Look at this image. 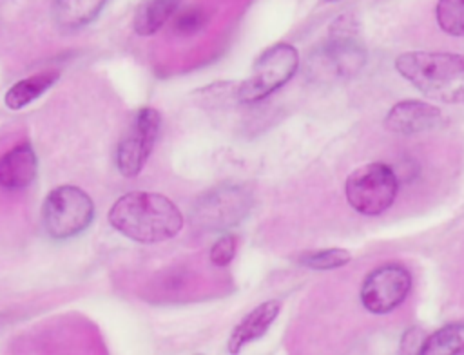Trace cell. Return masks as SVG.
<instances>
[{"label": "cell", "instance_id": "6da1fadb", "mask_svg": "<svg viewBox=\"0 0 464 355\" xmlns=\"http://www.w3.org/2000/svg\"><path fill=\"white\" fill-rule=\"evenodd\" d=\"M107 219L121 235L143 245L172 239L183 228V214L174 201L145 190H132L118 197Z\"/></svg>", "mask_w": 464, "mask_h": 355}, {"label": "cell", "instance_id": "7a4b0ae2", "mask_svg": "<svg viewBox=\"0 0 464 355\" xmlns=\"http://www.w3.org/2000/svg\"><path fill=\"white\" fill-rule=\"evenodd\" d=\"M395 69L424 96L464 103V54L410 51L395 58Z\"/></svg>", "mask_w": 464, "mask_h": 355}, {"label": "cell", "instance_id": "3957f363", "mask_svg": "<svg viewBox=\"0 0 464 355\" xmlns=\"http://www.w3.org/2000/svg\"><path fill=\"white\" fill-rule=\"evenodd\" d=\"M92 219L94 203L80 187H56L44 199L42 223L53 239H71L89 228Z\"/></svg>", "mask_w": 464, "mask_h": 355}, {"label": "cell", "instance_id": "277c9868", "mask_svg": "<svg viewBox=\"0 0 464 355\" xmlns=\"http://www.w3.org/2000/svg\"><path fill=\"white\" fill-rule=\"evenodd\" d=\"M397 188L399 181L392 167L384 163H366L348 176L344 196L355 212L379 216L392 206Z\"/></svg>", "mask_w": 464, "mask_h": 355}, {"label": "cell", "instance_id": "5b68a950", "mask_svg": "<svg viewBox=\"0 0 464 355\" xmlns=\"http://www.w3.org/2000/svg\"><path fill=\"white\" fill-rule=\"evenodd\" d=\"M299 53L290 43H276L261 53L256 60L250 76L241 83L237 98L243 103L265 100L281 89L297 71Z\"/></svg>", "mask_w": 464, "mask_h": 355}, {"label": "cell", "instance_id": "8992f818", "mask_svg": "<svg viewBox=\"0 0 464 355\" xmlns=\"http://www.w3.org/2000/svg\"><path fill=\"white\" fill-rule=\"evenodd\" d=\"M160 129L161 116L156 109L141 107L136 110L116 149V167L121 176L136 178L143 170L160 136Z\"/></svg>", "mask_w": 464, "mask_h": 355}, {"label": "cell", "instance_id": "52a82bcc", "mask_svg": "<svg viewBox=\"0 0 464 355\" xmlns=\"http://www.w3.org/2000/svg\"><path fill=\"white\" fill-rule=\"evenodd\" d=\"M250 194L236 185L218 187L201 196L192 206V225L203 230H225L237 225L250 210Z\"/></svg>", "mask_w": 464, "mask_h": 355}, {"label": "cell", "instance_id": "ba28073f", "mask_svg": "<svg viewBox=\"0 0 464 355\" xmlns=\"http://www.w3.org/2000/svg\"><path fill=\"white\" fill-rule=\"evenodd\" d=\"M411 275L402 264H384L372 270L361 286L362 306L377 315L395 310L410 293Z\"/></svg>", "mask_w": 464, "mask_h": 355}, {"label": "cell", "instance_id": "9c48e42d", "mask_svg": "<svg viewBox=\"0 0 464 355\" xmlns=\"http://www.w3.org/2000/svg\"><path fill=\"white\" fill-rule=\"evenodd\" d=\"M440 123H442L440 109L422 100L399 101L388 110L384 118V127L402 136L426 132L439 127Z\"/></svg>", "mask_w": 464, "mask_h": 355}, {"label": "cell", "instance_id": "30bf717a", "mask_svg": "<svg viewBox=\"0 0 464 355\" xmlns=\"http://www.w3.org/2000/svg\"><path fill=\"white\" fill-rule=\"evenodd\" d=\"M352 24H341V18L332 24L330 38L326 45V53L330 58V63L334 69L343 76H352L359 69H362L366 54L364 47L359 42V36L355 34Z\"/></svg>", "mask_w": 464, "mask_h": 355}, {"label": "cell", "instance_id": "8fae6325", "mask_svg": "<svg viewBox=\"0 0 464 355\" xmlns=\"http://www.w3.org/2000/svg\"><path fill=\"white\" fill-rule=\"evenodd\" d=\"M38 172V159L29 141H22L0 156V187L20 190L29 187Z\"/></svg>", "mask_w": 464, "mask_h": 355}, {"label": "cell", "instance_id": "7c38bea8", "mask_svg": "<svg viewBox=\"0 0 464 355\" xmlns=\"http://www.w3.org/2000/svg\"><path fill=\"white\" fill-rule=\"evenodd\" d=\"M281 302L279 301H265L257 304L254 310H250L232 330L227 348L230 353H237L243 346H246L252 341H257L263 337L276 317L279 315Z\"/></svg>", "mask_w": 464, "mask_h": 355}, {"label": "cell", "instance_id": "4fadbf2b", "mask_svg": "<svg viewBox=\"0 0 464 355\" xmlns=\"http://www.w3.org/2000/svg\"><path fill=\"white\" fill-rule=\"evenodd\" d=\"M107 0H54L53 16L63 29H80L98 18Z\"/></svg>", "mask_w": 464, "mask_h": 355}, {"label": "cell", "instance_id": "5bb4252c", "mask_svg": "<svg viewBox=\"0 0 464 355\" xmlns=\"http://www.w3.org/2000/svg\"><path fill=\"white\" fill-rule=\"evenodd\" d=\"M181 0H143L132 18V29L140 36L158 33L179 9Z\"/></svg>", "mask_w": 464, "mask_h": 355}, {"label": "cell", "instance_id": "9a60e30c", "mask_svg": "<svg viewBox=\"0 0 464 355\" xmlns=\"http://www.w3.org/2000/svg\"><path fill=\"white\" fill-rule=\"evenodd\" d=\"M58 72L56 71H44L33 76H27L20 82H16L7 92H5V105L11 110H18L25 105H29L31 101H34L36 98H40L47 89H51L56 80H58Z\"/></svg>", "mask_w": 464, "mask_h": 355}, {"label": "cell", "instance_id": "2e32d148", "mask_svg": "<svg viewBox=\"0 0 464 355\" xmlns=\"http://www.w3.org/2000/svg\"><path fill=\"white\" fill-rule=\"evenodd\" d=\"M464 351V321L451 322L428 335L419 350L420 355H455Z\"/></svg>", "mask_w": 464, "mask_h": 355}, {"label": "cell", "instance_id": "e0dca14e", "mask_svg": "<svg viewBox=\"0 0 464 355\" xmlns=\"http://www.w3.org/2000/svg\"><path fill=\"white\" fill-rule=\"evenodd\" d=\"M435 16L444 33L451 36H464V0H439Z\"/></svg>", "mask_w": 464, "mask_h": 355}, {"label": "cell", "instance_id": "ac0fdd59", "mask_svg": "<svg viewBox=\"0 0 464 355\" xmlns=\"http://www.w3.org/2000/svg\"><path fill=\"white\" fill-rule=\"evenodd\" d=\"M352 259L350 252L343 248H326V250H315L306 252L299 257V263L312 270H334L348 264Z\"/></svg>", "mask_w": 464, "mask_h": 355}, {"label": "cell", "instance_id": "d6986e66", "mask_svg": "<svg viewBox=\"0 0 464 355\" xmlns=\"http://www.w3.org/2000/svg\"><path fill=\"white\" fill-rule=\"evenodd\" d=\"M207 13L201 9V7H196V5H188L181 11L176 13V18H174V33L178 36H194L198 34L205 25H207Z\"/></svg>", "mask_w": 464, "mask_h": 355}, {"label": "cell", "instance_id": "ffe728a7", "mask_svg": "<svg viewBox=\"0 0 464 355\" xmlns=\"http://www.w3.org/2000/svg\"><path fill=\"white\" fill-rule=\"evenodd\" d=\"M236 250H237V237L234 234H225L212 245L208 252L210 263L214 266H227L234 259Z\"/></svg>", "mask_w": 464, "mask_h": 355}, {"label": "cell", "instance_id": "44dd1931", "mask_svg": "<svg viewBox=\"0 0 464 355\" xmlns=\"http://www.w3.org/2000/svg\"><path fill=\"white\" fill-rule=\"evenodd\" d=\"M328 2H337V0H328Z\"/></svg>", "mask_w": 464, "mask_h": 355}]
</instances>
